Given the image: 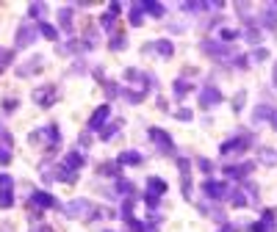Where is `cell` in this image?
Instances as JSON below:
<instances>
[{
  "instance_id": "cell-47",
  "label": "cell",
  "mask_w": 277,
  "mask_h": 232,
  "mask_svg": "<svg viewBox=\"0 0 277 232\" xmlns=\"http://www.w3.org/2000/svg\"><path fill=\"white\" fill-rule=\"evenodd\" d=\"M34 232H53V230H50V227H36Z\"/></svg>"
},
{
  "instance_id": "cell-31",
  "label": "cell",
  "mask_w": 277,
  "mask_h": 232,
  "mask_svg": "<svg viewBox=\"0 0 277 232\" xmlns=\"http://www.w3.org/2000/svg\"><path fill=\"white\" fill-rule=\"evenodd\" d=\"M0 191H14V180L9 174H0Z\"/></svg>"
},
{
  "instance_id": "cell-36",
  "label": "cell",
  "mask_w": 277,
  "mask_h": 232,
  "mask_svg": "<svg viewBox=\"0 0 277 232\" xmlns=\"http://www.w3.org/2000/svg\"><path fill=\"white\" fill-rule=\"evenodd\" d=\"M11 61V53L9 50H0V69H6V64Z\"/></svg>"
},
{
  "instance_id": "cell-11",
  "label": "cell",
  "mask_w": 277,
  "mask_h": 232,
  "mask_svg": "<svg viewBox=\"0 0 277 232\" xmlns=\"http://www.w3.org/2000/svg\"><path fill=\"white\" fill-rule=\"evenodd\" d=\"M178 169H180V177H183V194H191V174H189V161L180 158L178 161Z\"/></svg>"
},
{
  "instance_id": "cell-43",
  "label": "cell",
  "mask_w": 277,
  "mask_h": 232,
  "mask_svg": "<svg viewBox=\"0 0 277 232\" xmlns=\"http://www.w3.org/2000/svg\"><path fill=\"white\" fill-rule=\"evenodd\" d=\"M14 108H17V100H6V111H14Z\"/></svg>"
},
{
  "instance_id": "cell-24",
  "label": "cell",
  "mask_w": 277,
  "mask_h": 232,
  "mask_svg": "<svg viewBox=\"0 0 277 232\" xmlns=\"http://www.w3.org/2000/svg\"><path fill=\"white\" fill-rule=\"evenodd\" d=\"M172 91H175V97H186L191 91V86L186 83V80H175V86H172Z\"/></svg>"
},
{
  "instance_id": "cell-18",
  "label": "cell",
  "mask_w": 277,
  "mask_h": 232,
  "mask_svg": "<svg viewBox=\"0 0 277 232\" xmlns=\"http://www.w3.org/2000/svg\"><path fill=\"white\" fill-rule=\"evenodd\" d=\"M39 34H42L44 39H50V42H56V39H59V31H56L53 25H47V22H39Z\"/></svg>"
},
{
  "instance_id": "cell-6",
  "label": "cell",
  "mask_w": 277,
  "mask_h": 232,
  "mask_svg": "<svg viewBox=\"0 0 277 232\" xmlns=\"http://www.w3.org/2000/svg\"><path fill=\"white\" fill-rule=\"evenodd\" d=\"M11 161V136H9V130L0 125V163L6 166Z\"/></svg>"
},
{
  "instance_id": "cell-49",
  "label": "cell",
  "mask_w": 277,
  "mask_h": 232,
  "mask_svg": "<svg viewBox=\"0 0 277 232\" xmlns=\"http://www.w3.org/2000/svg\"><path fill=\"white\" fill-rule=\"evenodd\" d=\"M275 125H277V119H275Z\"/></svg>"
},
{
  "instance_id": "cell-46",
  "label": "cell",
  "mask_w": 277,
  "mask_h": 232,
  "mask_svg": "<svg viewBox=\"0 0 277 232\" xmlns=\"http://www.w3.org/2000/svg\"><path fill=\"white\" fill-rule=\"evenodd\" d=\"M219 232H236V227H233V224H222V230H219Z\"/></svg>"
},
{
  "instance_id": "cell-25",
  "label": "cell",
  "mask_w": 277,
  "mask_h": 232,
  "mask_svg": "<svg viewBox=\"0 0 277 232\" xmlns=\"http://www.w3.org/2000/svg\"><path fill=\"white\" fill-rule=\"evenodd\" d=\"M11 205H14V191H0V207L9 210Z\"/></svg>"
},
{
  "instance_id": "cell-40",
  "label": "cell",
  "mask_w": 277,
  "mask_h": 232,
  "mask_svg": "<svg viewBox=\"0 0 277 232\" xmlns=\"http://www.w3.org/2000/svg\"><path fill=\"white\" fill-rule=\"evenodd\" d=\"M114 136H117V127H108V130L103 133V141H111Z\"/></svg>"
},
{
  "instance_id": "cell-22",
  "label": "cell",
  "mask_w": 277,
  "mask_h": 232,
  "mask_svg": "<svg viewBox=\"0 0 277 232\" xmlns=\"http://www.w3.org/2000/svg\"><path fill=\"white\" fill-rule=\"evenodd\" d=\"M117 194H119V196H125V199H133V185H130V182H125V180H119V182H117Z\"/></svg>"
},
{
  "instance_id": "cell-16",
  "label": "cell",
  "mask_w": 277,
  "mask_h": 232,
  "mask_svg": "<svg viewBox=\"0 0 277 232\" xmlns=\"http://www.w3.org/2000/svg\"><path fill=\"white\" fill-rule=\"evenodd\" d=\"M136 163H141V155L133 149V152H122L119 155V166H136Z\"/></svg>"
},
{
  "instance_id": "cell-28",
  "label": "cell",
  "mask_w": 277,
  "mask_h": 232,
  "mask_svg": "<svg viewBox=\"0 0 277 232\" xmlns=\"http://www.w3.org/2000/svg\"><path fill=\"white\" fill-rule=\"evenodd\" d=\"M44 138L56 146V144H59V127H56V125H47V127H44Z\"/></svg>"
},
{
  "instance_id": "cell-38",
  "label": "cell",
  "mask_w": 277,
  "mask_h": 232,
  "mask_svg": "<svg viewBox=\"0 0 277 232\" xmlns=\"http://www.w3.org/2000/svg\"><path fill=\"white\" fill-rule=\"evenodd\" d=\"M105 94H108V97H117V94H119L117 83H108V86H105Z\"/></svg>"
},
{
  "instance_id": "cell-42",
  "label": "cell",
  "mask_w": 277,
  "mask_h": 232,
  "mask_svg": "<svg viewBox=\"0 0 277 232\" xmlns=\"http://www.w3.org/2000/svg\"><path fill=\"white\" fill-rule=\"evenodd\" d=\"M222 39H238V31H222Z\"/></svg>"
},
{
  "instance_id": "cell-44",
  "label": "cell",
  "mask_w": 277,
  "mask_h": 232,
  "mask_svg": "<svg viewBox=\"0 0 277 232\" xmlns=\"http://www.w3.org/2000/svg\"><path fill=\"white\" fill-rule=\"evenodd\" d=\"M199 169H202V172H211V161H199Z\"/></svg>"
},
{
  "instance_id": "cell-29",
  "label": "cell",
  "mask_w": 277,
  "mask_h": 232,
  "mask_svg": "<svg viewBox=\"0 0 277 232\" xmlns=\"http://www.w3.org/2000/svg\"><path fill=\"white\" fill-rule=\"evenodd\" d=\"M122 218L125 221H133V199H125V205H122Z\"/></svg>"
},
{
  "instance_id": "cell-45",
  "label": "cell",
  "mask_w": 277,
  "mask_h": 232,
  "mask_svg": "<svg viewBox=\"0 0 277 232\" xmlns=\"http://www.w3.org/2000/svg\"><path fill=\"white\" fill-rule=\"evenodd\" d=\"M244 103V94H236V100H233V105H236V111H238V105Z\"/></svg>"
},
{
  "instance_id": "cell-2",
  "label": "cell",
  "mask_w": 277,
  "mask_h": 232,
  "mask_svg": "<svg viewBox=\"0 0 277 232\" xmlns=\"http://www.w3.org/2000/svg\"><path fill=\"white\" fill-rule=\"evenodd\" d=\"M86 213H92L89 199H75V202L64 205V215H67V218H80V215H86Z\"/></svg>"
},
{
  "instance_id": "cell-21",
  "label": "cell",
  "mask_w": 277,
  "mask_h": 232,
  "mask_svg": "<svg viewBox=\"0 0 277 232\" xmlns=\"http://www.w3.org/2000/svg\"><path fill=\"white\" fill-rule=\"evenodd\" d=\"M263 25H269L272 31L277 28V6H269V14H263Z\"/></svg>"
},
{
  "instance_id": "cell-26",
  "label": "cell",
  "mask_w": 277,
  "mask_h": 232,
  "mask_svg": "<svg viewBox=\"0 0 277 232\" xmlns=\"http://www.w3.org/2000/svg\"><path fill=\"white\" fill-rule=\"evenodd\" d=\"M59 22H61V28H64V31H72V14H69V9H61Z\"/></svg>"
},
{
  "instance_id": "cell-34",
  "label": "cell",
  "mask_w": 277,
  "mask_h": 232,
  "mask_svg": "<svg viewBox=\"0 0 277 232\" xmlns=\"http://www.w3.org/2000/svg\"><path fill=\"white\" fill-rule=\"evenodd\" d=\"M260 161H263V163H266V166H275V163H277V155L272 152V149H266V152L260 155Z\"/></svg>"
},
{
  "instance_id": "cell-4",
  "label": "cell",
  "mask_w": 277,
  "mask_h": 232,
  "mask_svg": "<svg viewBox=\"0 0 277 232\" xmlns=\"http://www.w3.org/2000/svg\"><path fill=\"white\" fill-rule=\"evenodd\" d=\"M150 141H153L161 152H172V138L166 136L161 127H153V130H150Z\"/></svg>"
},
{
  "instance_id": "cell-41",
  "label": "cell",
  "mask_w": 277,
  "mask_h": 232,
  "mask_svg": "<svg viewBox=\"0 0 277 232\" xmlns=\"http://www.w3.org/2000/svg\"><path fill=\"white\" fill-rule=\"evenodd\" d=\"M158 199H161V196H156V194H150V191H147V205H150V207H156Z\"/></svg>"
},
{
  "instance_id": "cell-48",
  "label": "cell",
  "mask_w": 277,
  "mask_h": 232,
  "mask_svg": "<svg viewBox=\"0 0 277 232\" xmlns=\"http://www.w3.org/2000/svg\"><path fill=\"white\" fill-rule=\"evenodd\" d=\"M275 83H277V64H275Z\"/></svg>"
},
{
  "instance_id": "cell-17",
  "label": "cell",
  "mask_w": 277,
  "mask_h": 232,
  "mask_svg": "<svg viewBox=\"0 0 277 232\" xmlns=\"http://www.w3.org/2000/svg\"><path fill=\"white\" fill-rule=\"evenodd\" d=\"M147 188H150V194H156V196H158V194H164V191H166V182L161 180V177H150Z\"/></svg>"
},
{
  "instance_id": "cell-37",
  "label": "cell",
  "mask_w": 277,
  "mask_h": 232,
  "mask_svg": "<svg viewBox=\"0 0 277 232\" xmlns=\"http://www.w3.org/2000/svg\"><path fill=\"white\" fill-rule=\"evenodd\" d=\"M178 119H180V122H191V111H189V108L178 111Z\"/></svg>"
},
{
  "instance_id": "cell-12",
  "label": "cell",
  "mask_w": 277,
  "mask_h": 232,
  "mask_svg": "<svg viewBox=\"0 0 277 232\" xmlns=\"http://www.w3.org/2000/svg\"><path fill=\"white\" fill-rule=\"evenodd\" d=\"M252 172V163H241V166H227L225 174L227 177H233V180H241V177H247V174Z\"/></svg>"
},
{
  "instance_id": "cell-39",
  "label": "cell",
  "mask_w": 277,
  "mask_h": 232,
  "mask_svg": "<svg viewBox=\"0 0 277 232\" xmlns=\"http://www.w3.org/2000/svg\"><path fill=\"white\" fill-rule=\"evenodd\" d=\"M266 55H269V53L263 50V47H260V50H255V53H252V58H255V61H266Z\"/></svg>"
},
{
  "instance_id": "cell-13",
  "label": "cell",
  "mask_w": 277,
  "mask_h": 232,
  "mask_svg": "<svg viewBox=\"0 0 277 232\" xmlns=\"http://www.w3.org/2000/svg\"><path fill=\"white\" fill-rule=\"evenodd\" d=\"M64 166H67V169H72V172H75V169H80V166H83V155H80L78 149L67 152V158H64Z\"/></svg>"
},
{
  "instance_id": "cell-32",
  "label": "cell",
  "mask_w": 277,
  "mask_h": 232,
  "mask_svg": "<svg viewBox=\"0 0 277 232\" xmlns=\"http://www.w3.org/2000/svg\"><path fill=\"white\" fill-rule=\"evenodd\" d=\"M44 9H47L44 3H31V6H28V11H31V17H39V14H44Z\"/></svg>"
},
{
  "instance_id": "cell-14",
  "label": "cell",
  "mask_w": 277,
  "mask_h": 232,
  "mask_svg": "<svg viewBox=\"0 0 277 232\" xmlns=\"http://www.w3.org/2000/svg\"><path fill=\"white\" fill-rule=\"evenodd\" d=\"M202 50H205V53H211V55H217V58H222V55H227V53H230V47H227V44H214V42H205V44H202Z\"/></svg>"
},
{
  "instance_id": "cell-27",
  "label": "cell",
  "mask_w": 277,
  "mask_h": 232,
  "mask_svg": "<svg viewBox=\"0 0 277 232\" xmlns=\"http://www.w3.org/2000/svg\"><path fill=\"white\" fill-rule=\"evenodd\" d=\"M141 3H136V6H133V9H130V25H141V22H144V19H141Z\"/></svg>"
},
{
  "instance_id": "cell-9",
  "label": "cell",
  "mask_w": 277,
  "mask_h": 232,
  "mask_svg": "<svg viewBox=\"0 0 277 232\" xmlns=\"http://www.w3.org/2000/svg\"><path fill=\"white\" fill-rule=\"evenodd\" d=\"M34 100L39 105H44V108H47V105H53L56 100H59V91H56L53 86L50 89H36V91H34Z\"/></svg>"
},
{
  "instance_id": "cell-30",
  "label": "cell",
  "mask_w": 277,
  "mask_h": 232,
  "mask_svg": "<svg viewBox=\"0 0 277 232\" xmlns=\"http://www.w3.org/2000/svg\"><path fill=\"white\" fill-rule=\"evenodd\" d=\"M156 50L161 53V55H172V42L161 39V42H156Z\"/></svg>"
},
{
  "instance_id": "cell-19",
  "label": "cell",
  "mask_w": 277,
  "mask_h": 232,
  "mask_svg": "<svg viewBox=\"0 0 277 232\" xmlns=\"http://www.w3.org/2000/svg\"><path fill=\"white\" fill-rule=\"evenodd\" d=\"M275 111H272V105H258V111H255V122H263V119H272Z\"/></svg>"
},
{
  "instance_id": "cell-5",
  "label": "cell",
  "mask_w": 277,
  "mask_h": 232,
  "mask_svg": "<svg viewBox=\"0 0 277 232\" xmlns=\"http://www.w3.org/2000/svg\"><path fill=\"white\" fill-rule=\"evenodd\" d=\"M250 144H252V136H238V138H233V141H225V144H222V155L241 152V149H247Z\"/></svg>"
},
{
  "instance_id": "cell-3",
  "label": "cell",
  "mask_w": 277,
  "mask_h": 232,
  "mask_svg": "<svg viewBox=\"0 0 277 232\" xmlns=\"http://www.w3.org/2000/svg\"><path fill=\"white\" fill-rule=\"evenodd\" d=\"M36 34H39V28L31 25V22L20 25V31H17V47H31V44L36 42Z\"/></svg>"
},
{
  "instance_id": "cell-1",
  "label": "cell",
  "mask_w": 277,
  "mask_h": 232,
  "mask_svg": "<svg viewBox=\"0 0 277 232\" xmlns=\"http://www.w3.org/2000/svg\"><path fill=\"white\" fill-rule=\"evenodd\" d=\"M222 103V91L217 86H202L199 89V108H214Z\"/></svg>"
},
{
  "instance_id": "cell-10",
  "label": "cell",
  "mask_w": 277,
  "mask_h": 232,
  "mask_svg": "<svg viewBox=\"0 0 277 232\" xmlns=\"http://www.w3.org/2000/svg\"><path fill=\"white\" fill-rule=\"evenodd\" d=\"M31 202H34L36 207H56V199H53L50 191H34V196H31Z\"/></svg>"
},
{
  "instance_id": "cell-35",
  "label": "cell",
  "mask_w": 277,
  "mask_h": 232,
  "mask_svg": "<svg viewBox=\"0 0 277 232\" xmlns=\"http://www.w3.org/2000/svg\"><path fill=\"white\" fill-rule=\"evenodd\" d=\"M125 97H128L130 103H141V100H144V91H125Z\"/></svg>"
},
{
  "instance_id": "cell-20",
  "label": "cell",
  "mask_w": 277,
  "mask_h": 232,
  "mask_svg": "<svg viewBox=\"0 0 277 232\" xmlns=\"http://www.w3.org/2000/svg\"><path fill=\"white\" fill-rule=\"evenodd\" d=\"M141 9L147 14H153V17H164V6L161 3H141Z\"/></svg>"
},
{
  "instance_id": "cell-23",
  "label": "cell",
  "mask_w": 277,
  "mask_h": 232,
  "mask_svg": "<svg viewBox=\"0 0 277 232\" xmlns=\"http://www.w3.org/2000/svg\"><path fill=\"white\" fill-rule=\"evenodd\" d=\"M100 25H103L105 31H114V25H117V14H111V11H105L103 17H100Z\"/></svg>"
},
{
  "instance_id": "cell-7",
  "label": "cell",
  "mask_w": 277,
  "mask_h": 232,
  "mask_svg": "<svg viewBox=\"0 0 277 232\" xmlns=\"http://www.w3.org/2000/svg\"><path fill=\"white\" fill-rule=\"evenodd\" d=\"M202 194L211 199H225L227 196V185L225 182H217V180H208L205 185H202Z\"/></svg>"
},
{
  "instance_id": "cell-15",
  "label": "cell",
  "mask_w": 277,
  "mask_h": 232,
  "mask_svg": "<svg viewBox=\"0 0 277 232\" xmlns=\"http://www.w3.org/2000/svg\"><path fill=\"white\" fill-rule=\"evenodd\" d=\"M53 177H56L59 182H75V172H72V169H67L64 163H61L59 169L53 172Z\"/></svg>"
},
{
  "instance_id": "cell-33",
  "label": "cell",
  "mask_w": 277,
  "mask_h": 232,
  "mask_svg": "<svg viewBox=\"0 0 277 232\" xmlns=\"http://www.w3.org/2000/svg\"><path fill=\"white\" fill-rule=\"evenodd\" d=\"M111 50H125V36H114L111 42H108Z\"/></svg>"
},
{
  "instance_id": "cell-8",
  "label": "cell",
  "mask_w": 277,
  "mask_h": 232,
  "mask_svg": "<svg viewBox=\"0 0 277 232\" xmlns=\"http://www.w3.org/2000/svg\"><path fill=\"white\" fill-rule=\"evenodd\" d=\"M108 116H111V108H108V105H100V108L92 113V119H89V130H100Z\"/></svg>"
}]
</instances>
